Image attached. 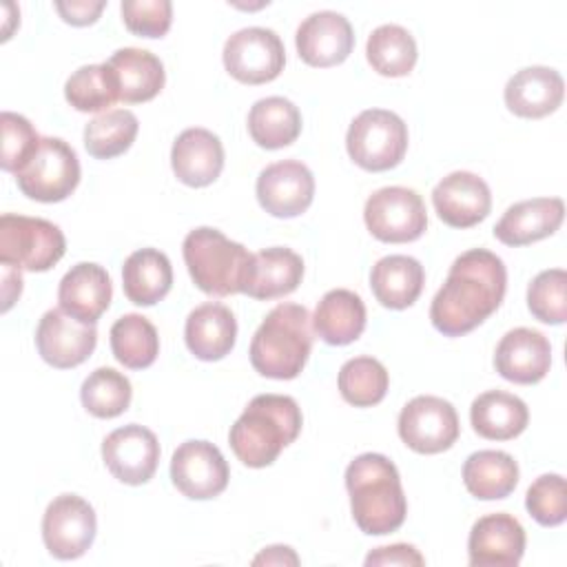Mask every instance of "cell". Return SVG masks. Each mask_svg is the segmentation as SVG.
Wrapping results in <instances>:
<instances>
[{
    "mask_svg": "<svg viewBox=\"0 0 567 567\" xmlns=\"http://www.w3.org/2000/svg\"><path fill=\"white\" fill-rule=\"evenodd\" d=\"M312 328L330 346H348L357 341L365 330L363 299L348 288L328 290L315 308Z\"/></svg>",
    "mask_w": 567,
    "mask_h": 567,
    "instance_id": "83f0119b",
    "label": "cell"
},
{
    "mask_svg": "<svg viewBox=\"0 0 567 567\" xmlns=\"http://www.w3.org/2000/svg\"><path fill=\"white\" fill-rule=\"evenodd\" d=\"M470 421L478 436L489 441H509L527 427L529 410L516 394L487 390L472 401Z\"/></svg>",
    "mask_w": 567,
    "mask_h": 567,
    "instance_id": "f1b7e54d",
    "label": "cell"
},
{
    "mask_svg": "<svg viewBox=\"0 0 567 567\" xmlns=\"http://www.w3.org/2000/svg\"><path fill=\"white\" fill-rule=\"evenodd\" d=\"M140 122L128 109H111L84 126V146L95 159H111L131 148Z\"/></svg>",
    "mask_w": 567,
    "mask_h": 567,
    "instance_id": "8d00e7d4",
    "label": "cell"
},
{
    "mask_svg": "<svg viewBox=\"0 0 567 567\" xmlns=\"http://www.w3.org/2000/svg\"><path fill=\"white\" fill-rule=\"evenodd\" d=\"M301 408L288 394H257L230 425L228 443L248 467H266L277 461L301 432Z\"/></svg>",
    "mask_w": 567,
    "mask_h": 567,
    "instance_id": "3957f363",
    "label": "cell"
},
{
    "mask_svg": "<svg viewBox=\"0 0 567 567\" xmlns=\"http://www.w3.org/2000/svg\"><path fill=\"white\" fill-rule=\"evenodd\" d=\"M66 102L80 113L106 111L120 100V82L109 62L84 64L64 84Z\"/></svg>",
    "mask_w": 567,
    "mask_h": 567,
    "instance_id": "d590c367",
    "label": "cell"
},
{
    "mask_svg": "<svg viewBox=\"0 0 567 567\" xmlns=\"http://www.w3.org/2000/svg\"><path fill=\"white\" fill-rule=\"evenodd\" d=\"M339 392L354 408H372L383 401L388 392V370L374 357L348 359L339 370Z\"/></svg>",
    "mask_w": 567,
    "mask_h": 567,
    "instance_id": "74e56055",
    "label": "cell"
},
{
    "mask_svg": "<svg viewBox=\"0 0 567 567\" xmlns=\"http://www.w3.org/2000/svg\"><path fill=\"white\" fill-rule=\"evenodd\" d=\"M230 478L228 463L217 445L210 441H184L171 458L173 485L193 501H208L219 496Z\"/></svg>",
    "mask_w": 567,
    "mask_h": 567,
    "instance_id": "4fadbf2b",
    "label": "cell"
},
{
    "mask_svg": "<svg viewBox=\"0 0 567 567\" xmlns=\"http://www.w3.org/2000/svg\"><path fill=\"white\" fill-rule=\"evenodd\" d=\"M184 264L195 286L215 297L244 292L250 275L252 252L246 246L228 239L221 230L199 226L184 237Z\"/></svg>",
    "mask_w": 567,
    "mask_h": 567,
    "instance_id": "5b68a950",
    "label": "cell"
},
{
    "mask_svg": "<svg viewBox=\"0 0 567 567\" xmlns=\"http://www.w3.org/2000/svg\"><path fill=\"white\" fill-rule=\"evenodd\" d=\"M97 343L95 323H82L62 308L42 315L35 328L38 354L53 368L66 370L84 363Z\"/></svg>",
    "mask_w": 567,
    "mask_h": 567,
    "instance_id": "5bb4252c",
    "label": "cell"
},
{
    "mask_svg": "<svg viewBox=\"0 0 567 567\" xmlns=\"http://www.w3.org/2000/svg\"><path fill=\"white\" fill-rule=\"evenodd\" d=\"M102 458L109 472L126 485L148 483L159 463L157 436L137 423L113 430L102 441Z\"/></svg>",
    "mask_w": 567,
    "mask_h": 567,
    "instance_id": "9a60e30c",
    "label": "cell"
},
{
    "mask_svg": "<svg viewBox=\"0 0 567 567\" xmlns=\"http://www.w3.org/2000/svg\"><path fill=\"white\" fill-rule=\"evenodd\" d=\"M252 565H299V556L286 545H272L257 554Z\"/></svg>",
    "mask_w": 567,
    "mask_h": 567,
    "instance_id": "7dc6e473",
    "label": "cell"
},
{
    "mask_svg": "<svg viewBox=\"0 0 567 567\" xmlns=\"http://www.w3.org/2000/svg\"><path fill=\"white\" fill-rule=\"evenodd\" d=\"M565 217L560 197H532L512 204L494 226V237L505 246H527L554 235Z\"/></svg>",
    "mask_w": 567,
    "mask_h": 567,
    "instance_id": "7402d4cb",
    "label": "cell"
},
{
    "mask_svg": "<svg viewBox=\"0 0 567 567\" xmlns=\"http://www.w3.org/2000/svg\"><path fill=\"white\" fill-rule=\"evenodd\" d=\"M95 529V509L78 494L55 496L42 516L44 547L60 560L80 558L93 545Z\"/></svg>",
    "mask_w": 567,
    "mask_h": 567,
    "instance_id": "7c38bea8",
    "label": "cell"
},
{
    "mask_svg": "<svg viewBox=\"0 0 567 567\" xmlns=\"http://www.w3.org/2000/svg\"><path fill=\"white\" fill-rule=\"evenodd\" d=\"M527 308L543 323H565L567 319V272L549 268L538 272L527 288Z\"/></svg>",
    "mask_w": 567,
    "mask_h": 567,
    "instance_id": "ab89813d",
    "label": "cell"
},
{
    "mask_svg": "<svg viewBox=\"0 0 567 567\" xmlns=\"http://www.w3.org/2000/svg\"><path fill=\"white\" fill-rule=\"evenodd\" d=\"M525 551V529L507 512L481 516L470 532L467 554L472 567L518 565Z\"/></svg>",
    "mask_w": 567,
    "mask_h": 567,
    "instance_id": "d6986e66",
    "label": "cell"
},
{
    "mask_svg": "<svg viewBox=\"0 0 567 567\" xmlns=\"http://www.w3.org/2000/svg\"><path fill=\"white\" fill-rule=\"evenodd\" d=\"M312 317L301 303L275 306L250 341V363L268 379H295L312 350Z\"/></svg>",
    "mask_w": 567,
    "mask_h": 567,
    "instance_id": "277c9868",
    "label": "cell"
},
{
    "mask_svg": "<svg viewBox=\"0 0 567 567\" xmlns=\"http://www.w3.org/2000/svg\"><path fill=\"white\" fill-rule=\"evenodd\" d=\"M365 565L368 567H385V565H403V567H421L425 565V558L421 556V551L408 543H396V545H388V547H377L365 556Z\"/></svg>",
    "mask_w": 567,
    "mask_h": 567,
    "instance_id": "ee69618b",
    "label": "cell"
},
{
    "mask_svg": "<svg viewBox=\"0 0 567 567\" xmlns=\"http://www.w3.org/2000/svg\"><path fill=\"white\" fill-rule=\"evenodd\" d=\"M184 339L190 354H195L197 359L219 361L235 346L237 319L228 306L206 301L188 312Z\"/></svg>",
    "mask_w": 567,
    "mask_h": 567,
    "instance_id": "d4e9b609",
    "label": "cell"
},
{
    "mask_svg": "<svg viewBox=\"0 0 567 567\" xmlns=\"http://www.w3.org/2000/svg\"><path fill=\"white\" fill-rule=\"evenodd\" d=\"M66 250L62 230L42 217L4 213L0 217V264L44 272Z\"/></svg>",
    "mask_w": 567,
    "mask_h": 567,
    "instance_id": "52a82bcc",
    "label": "cell"
},
{
    "mask_svg": "<svg viewBox=\"0 0 567 567\" xmlns=\"http://www.w3.org/2000/svg\"><path fill=\"white\" fill-rule=\"evenodd\" d=\"M525 507L529 516L543 527H556L567 518V485L560 474L538 476L527 494Z\"/></svg>",
    "mask_w": 567,
    "mask_h": 567,
    "instance_id": "b9f144b4",
    "label": "cell"
},
{
    "mask_svg": "<svg viewBox=\"0 0 567 567\" xmlns=\"http://www.w3.org/2000/svg\"><path fill=\"white\" fill-rule=\"evenodd\" d=\"M439 219L452 228H470L483 221L492 208V193L483 177L470 171L445 175L432 190Z\"/></svg>",
    "mask_w": 567,
    "mask_h": 567,
    "instance_id": "ac0fdd59",
    "label": "cell"
},
{
    "mask_svg": "<svg viewBox=\"0 0 567 567\" xmlns=\"http://www.w3.org/2000/svg\"><path fill=\"white\" fill-rule=\"evenodd\" d=\"M131 381L115 368H95L80 388V399L86 412L97 419H113L131 405Z\"/></svg>",
    "mask_w": 567,
    "mask_h": 567,
    "instance_id": "f35d334b",
    "label": "cell"
},
{
    "mask_svg": "<svg viewBox=\"0 0 567 567\" xmlns=\"http://www.w3.org/2000/svg\"><path fill=\"white\" fill-rule=\"evenodd\" d=\"M425 284V270L419 259L410 255L381 257L370 270V288L377 301L390 310L412 306Z\"/></svg>",
    "mask_w": 567,
    "mask_h": 567,
    "instance_id": "4316f807",
    "label": "cell"
},
{
    "mask_svg": "<svg viewBox=\"0 0 567 567\" xmlns=\"http://www.w3.org/2000/svg\"><path fill=\"white\" fill-rule=\"evenodd\" d=\"M363 219L372 237L385 244L414 241L427 228L421 195L405 186H383L374 190L363 206Z\"/></svg>",
    "mask_w": 567,
    "mask_h": 567,
    "instance_id": "9c48e42d",
    "label": "cell"
},
{
    "mask_svg": "<svg viewBox=\"0 0 567 567\" xmlns=\"http://www.w3.org/2000/svg\"><path fill=\"white\" fill-rule=\"evenodd\" d=\"M295 44L306 64L326 69L341 64L350 55L354 31L346 16L330 9L315 11L297 27Z\"/></svg>",
    "mask_w": 567,
    "mask_h": 567,
    "instance_id": "e0dca14e",
    "label": "cell"
},
{
    "mask_svg": "<svg viewBox=\"0 0 567 567\" xmlns=\"http://www.w3.org/2000/svg\"><path fill=\"white\" fill-rule=\"evenodd\" d=\"M303 277V259L284 246L264 248L252 255V266L248 281L244 286V295L270 301L297 290Z\"/></svg>",
    "mask_w": 567,
    "mask_h": 567,
    "instance_id": "484cf974",
    "label": "cell"
},
{
    "mask_svg": "<svg viewBox=\"0 0 567 567\" xmlns=\"http://www.w3.org/2000/svg\"><path fill=\"white\" fill-rule=\"evenodd\" d=\"M346 148L357 166L372 173L390 171L405 157L408 126L394 111L365 109L350 122Z\"/></svg>",
    "mask_w": 567,
    "mask_h": 567,
    "instance_id": "8992f818",
    "label": "cell"
},
{
    "mask_svg": "<svg viewBox=\"0 0 567 567\" xmlns=\"http://www.w3.org/2000/svg\"><path fill=\"white\" fill-rule=\"evenodd\" d=\"M350 512L357 527L370 536L396 532L408 514V501L396 465L377 452L359 454L346 467Z\"/></svg>",
    "mask_w": 567,
    "mask_h": 567,
    "instance_id": "7a4b0ae2",
    "label": "cell"
},
{
    "mask_svg": "<svg viewBox=\"0 0 567 567\" xmlns=\"http://www.w3.org/2000/svg\"><path fill=\"white\" fill-rule=\"evenodd\" d=\"M109 66L115 71L120 82V100L126 104H140L153 100L164 89V64L162 60L135 47L117 49L109 58Z\"/></svg>",
    "mask_w": 567,
    "mask_h": 567,
    "instance_id": "4dcf8cb0",
    "label": "cell"
},
{
    "mask_svg": "<svg viewBox=\"0 0 567 567\" xmlns=\"http://www.w3.org/2000/svg\"><path fill=\"white\" fill-rule=\"evenodd\" d=\"M463 483L478 501L505 498L518 483V463L503 450H478L463 463Z\"/></svg>",
    "mask_w": 567,
    "mask_h": 567,
    "instance_id": "1f68e13d",
    "label": "cell"
},
{
    "mask_svg": "<svg viewBox=\"0 0 567 567\" xmlns=\"http://www.w3.org/2000/svg\"><path fill=\"white\" fill-rule=\"evenodd\" d=\"M248 133L261 148H284L299 137L301 113L288 97H261L248 111Z\"/></svg>",
    "mask_w": 567,
    "mask_h": 567,
    "instance_id": "d6a6232c",
    "label": "cell"
},
{
    "mask_svg": "<svg viewBox=\"0 0 567 567\" xmlns=\"http://www.w3.org/2000/svg\"><path fill=\"white\" fill-rule=\"evenodd\" d=\"M173 286L168 257L157 248H140L124 259L122 288L131 303L155 306Z\"/></svg>",
    "mask_w": 567,
    "mask_h": 567,
    "instance_id": "f546056e",
    "label": "cell"
},
{
    "mask_svg": "<svg viewBox=\"0 0 567 567\" xmlns=\"http://www.w3.org/2000/svg\"><path fill=\"white\" fill-rule=\"evenodd\" d=\"M18 188L35 202H62L80 182V162L71 144L60 137H42L31 162L16 175Z\"/></svg>",
    "mask_w": 567,
    "mask_h": 567,
    "instance_id": "ba28073f",
    "label": "cell"
},
{
    "mask_svg": "<svg viewBox=\"0 0 567 567\" xmlns=\"http://www.w3.org/2000/svg\"><path fill=\"white\" fill-rule=\"evenodd\" d=\"M507 288V270L498 255L472 248L454 259L445 284L432 299V326L445 337H461L498 310Z\"/></svg>",
    "mask_w": 567,
    "mask_h": 567,
    "instance_id": "6da1fadb",
    "label": "cell"
},
{
    "mask_svg": "<svg viewBox=\"0 0 567 567\" xmlns=\"http://www.w3.org/2000/svg\"><path fill=\"white\" fill-rule=\"evenodd\" d=\"M111 350L124 368L144 370L159 354L157 330L144 315L128 312L111 326Z\"/></svg>",
    "mask_w": 567,
    "mask_h": 567,
    "instance_id": "836d02e7",
    "label": "cell"
},
{
    "mask_svg": "<svg viewBox=\"0 0 567 567\" xmlns=\"http://www.w3.org/2000/svg\"><path fill=\"white\" fill-rule=\"evenodd\" d=\"M416 42L401 24L377 27L365 44V58L370 66L385 78L408 75L416 64Z\"/></svg>",
    "mask_w": 567,
    "mask_h": 567,
    "instance_id": "e575fe53",
    "label": "cell"
},
{
    "mask_svg": "<svg viewBox=\"0 0 567 567\" xmlns=\"http://www.w3.org/2000/svg\"><path fill=\"white\" fill-rule=\"evenodd\" d=\"M551 365L549 339L532 328H514L503 334L494 352L496 372L520 385H532L545 379Z\"/></svg>",
    "mask_w": 567,
    "mask_h": 567,
    "instance_id": "ffe728a7",
    "label": "cell"
},
{
    "mask_svg": "<svg viewBox=\"0 0 567 567\" xmlns=\"http://www.w3.org/2000/svg\"><path fill=\"white\" fill-rule=\"evenodd\" d=\"M507 109L527 120H538L554 113L565 95V80L549 66H525L505 84Z\"/></svg>",
    "mask_w": 567,
    "mask_h": 567,
    "instance_id": "cb8c5ba5",
    "label": "cell"
},
{
    "mask_svg": "<svg viewBox=\"0 0 567 567\" xmlns=\"http://www.w3.org/2000/svg\"><path fill=\"white\" fill-rule=\"evenodd\" d=\"M106 7L104 0L91 2V0H71V2H55V11L62 16L64 22L73 24V27H86L93 24L102 9Z\"/></svg>",
    "mask_w": 567,
    "mask_h": 567,
    "instance_id": "f6af8a7d",
    "label": "cell"
},
{
    "mask_svg": "<svg viewBox=\"0 0 567 567\" xmlns=\"http://www.w3.org/2000/svg\"><path fill=\"white\" fill-rule=\"evenodd\" d=\"M126 29L142 38H162L171 29L173 4L168 0H124L120 4Z\"/></svg>",
    "mask_w": 567,
    "mask_h": 567,
    "instance_id": "7bdbcfd3",
    "label": "cell"
},
{
    "mask_svg": "<svg viewBox=\"0 0 567 567\" xmlns=\"http://www.w3.org/2000/svg\"><path fill=\"white\" fill-rule=\"evenodd\" d=\"M171 166L182 184L193 188L208 186L224 168V146L208 128H186L173 142Z\"/></svg>",
    "mask_w": 567,
    "mask_h": 567,
    "instance_id": "603a6c76",
    "label": "cell"
},
{
    "mask_svg": "<svg viewBox=\"0 0 567 567\" xmlns=\"http://www.w3.org/2000/svg\"><path fill=\"white\" fill-rule=\"evenodd\" d=\"M255 190L268 215L290 219L306 213L312 204L315 177L303 162L281 159L259 173Z\"/></svg>",
    "mask_w": 567,
    "mask_h": 567,
    "instance_id": "2e32d148",
    "label": "cell"
},
{
    "mask_svg": "<svg viewBox=\"0 0 567 567\" xmlns=\"http://www.w3.org/2000/svg\"><path fill=\"white\" fill-rule=\"evenodd\" d=\"M0 128H2L0 166L2 171L18 175L35 155L42 137L24 115H18L11 111H4L0 115Z\"/></svg>",
    "mask_w": 567,
    "mask_h": 567,
    "instance_id": "60d3db41",
    "label": "cell"
},
{
    "mask_svg": "<svg viewBox=\"0 0 567 567\" xmlns=\"http://www.w3.org/2000/svg\"><path fill=\"white\" fill-rule=\"evenodd\" d=\"M111 277L100 264L93 261L71 266L58 286L60 308L82 323H95L111 306Z\"/></svg>",
    "mask_w": 567,
    "mask_h": 567,
    "instance_id": "44dd1931",
    "label": "cell"
},
{
    "mask_svg": "<svg viewBox=\"0 0 567 567\" xmlns=\"http://www.w3.org/2000/svg\"><path fill=\"white\" fill-rule=\"evenodd\" d=\"M401 441L419 454H439L450 450L461 432L454 405L441 396L419 394L408 401L399 414Z\"/></svg>",
    "mask_w": 567,
    "mask_h": 567,
    "instance_id": "30bf717a",
    "label": "cell"
},
{
    "mask_svg": "<svg viewBox=\"0 0 567 567\" xmlns=\"http://www.w3.org/2000/svg\"><path fill=\"white\" fill-rule=\"evenodd\" d=\"M221 58L237 82L266 84L284 71L286 49L272 29L246 27L226 40Z\"/></svg>",
    "mask_w": 567,
    "mask_h": 567,
    "instance_id": "8fae6325",
    "label": "cell"
},
{
    "mask_svg": "<svg viewBox=\"0 0 567 567\" xmlns=\"http://www.w3.org/2000/svg\"><path fill=\"white\" fill-rule=\"evenodd\" d=\"M22 292V275L20 268L2 264V312L11 308V303L20 297Z\"/></svg>",
    "mask_w": 567,
    "mask_h": 567,
    "instance_id": "bcb514c9",
    "label": "cell"
}]
</instances>
